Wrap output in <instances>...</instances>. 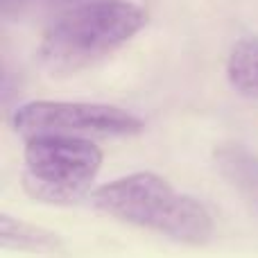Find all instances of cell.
Instances as JSON below:
<instances>
[{
  "mask_svg": "<svg viewBox=\"0 0 258 258\" xmlns=\"http://www.w3.org/2000/svg\"><path fill=\"white\" fill-rule=\"evenodd\" d=\"M0 245L3 249L27 251V254H57L63 249V242L57 233L25 220L12 218L7 213L0 215Z\"/></svg>",
  "mask_w": 258,
  "mask_h": 258,
  "instance_id": "cell-6",
  "label": "cell"
},
{
  "mask_svg": "<svg viewBox=\"0 0 258 258\" xmlns=\"http://www.w3.org/2000/svg\"><path fill=\"white\" fill-rule=\"evenodd\" d=\"M100 213L136 224L170 240L204 245L213 236V218L202 202L177 192L154 172H134L91 192Z\"/></svg>",
  "mask_w": 258,
  "mask_h": 258,
  "instance_id": "cell-1",
  "label": "cell"
},
{
  "mask_svg": "<svg viewBox=\"0 0 258 258\" xmlns=\"http://www.w3.org/2000/svg\"><path fill=\"white\" fill-rule=\"evenodd\" d=\"M145 23L147 12L127 0L80 5L48 27L39 61L52 75H75L122 48Z\"/></svg>",
  "mask_w": 258,
  "mask_h": 258,
  "instance_id": "cell-2",
  "label": "cell"
},
{
  "mask_svg": "<svg viewBox=\"0 0 258 258\" xmlns=\"http://www.w3.org/2000/svg\"><path fill=\"white\" fill-rule=\"evenodd\" d=\"M227 77L236 91L258 100V39H242L231 48Z\"/></svg>",
  "mask_w": 258,
  "mask_h": 258,
  "instance_id": "cell-7",
  "label": "cell"
},
{
  "mask_svg": "<svg viewBox=\"0 0 258 258\" xmlns=\"http://www.w3.org/2000/svg\"><path fill=\"white\" fill-rule=\"evenodd\" d=\"M215 168L222 179L251 206L258 211V156L245 145H220L213 152Z\"/></svg>",
  "mask_w": 258,
  "mask_h": 258,
  "instance_id": "cell-5",
  "label": "cell"
},
{
  "mask_svg": "<svg viewBox=\"0 0 258 258\" xmlns=\"http://www.w3.org/2000/svg\"><path fill=\"white\" fill-rule=\"evenodd\" d=\"M12 127L23 138L34 136H132L143 120L113 104L91 102H27L12 113Z\"/></svg>",
  "mask_w": 258,
  "mask_h": 258,
  "instance_id": "cell-4",
  "label": "cell"
},
{
  "mask_svg": "<svg viewBox=\"0 0 258 258\" xmlns=\"http://www.w3.org/2000/svg\"><path fill=\"white\" fill-rule=\"evenodd\" d=\"M102 168V152L89 138L34 136L25 145L23 188L36 202L75 204L84 200Z\"/></svg>",
  "mask_w": 258,
  "mask_h": 258,
  "instance_id": "cell-3",
  "label": "cell"
}]
</instances>
